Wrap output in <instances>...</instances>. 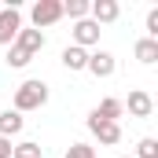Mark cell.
<instances>
[{
	"mask_svg": "<svg viewBox=\"0 0 158 158\" xmlns=\"http://www.w3.org/2000/svg\"><path fill=\"white\" fill-rule=\"evenodd\" d=\"M92 77H110L114 70H118V63H114V55L110 52H88V66H85Z\"/></svg>",
	"mask_w": 158,
	"mask_h": 158,
	"instance_id": "5b68a950",
	"label": "cell"
},
{
	"mask_svg": "<svg viewBox=\"0 0 158 158\" xmlns=\"http://www.w3.org/2000/svg\"><path fill=\"white\" fill-rule=\"evenodd\" d=\"M125 158H132V155H125Z\"/></svg>",
	"mask_w": 158,
	"mask_h": 158,
	"instance_id": "44dd1931",
	"label": "cell"
},
{
	"mask_svg": "<svg viewBox=\"0 0 158 158\" xmlns=\"http://www.w3.org/2000/svg\"><path fill=\"white\" fill-rule=\"evenodd\" d=\"M63 15H70L74 22L88 19V0H63Z\"/></svg>",
	"mask_w": 158,
	"mask_h": 158,
	"instance_id": "5bb4252c",
	"label": "cell"
},
{
	"mask_svg": "<svg viewBox=\"0 0 158 158\" xmlns=\"http://www.w3.org/2000/svg\"><path fill=\"white\" fill-rule=\"evenodd\" d=\"M11 151H15V147H11V140H4V136H0V158H11Z\"/></svg>",
	"mask_w": 158,
	"mask_h": 158,
	"instance_id": "ffe728a7",
	"label": "cell"
},
{
	"mask_svg": "<svg viewBox=\"0 0 158 158\" xmlns=\"http://www.w3.org/2000/svg\"><path fill=\"white\" fill-rule=\"evenodd\" d=\"M0 7H4V4H0Z\"/></svg>",
	"mask_w": 158,
	"mask_h": 158,
	"instance_id": "7402d4cb",
	"label": "cell"
},
{
	"mask_svg": "<svg viewBox=\"0 0 158 158\" xmlns=\"http://www.w3.org/2000/svg\"><path fill=\"white\" fill-rule=\"evenodd\" d=\"M22 125H26V118H22L19 110H4V114H0V136H4V140H11V136H19V132H22Z\"/></svg>",
	"mask_w": 158,
	"mask_h": 158,
	"instance_id": "30bf717a",
	"label": "cell"
},
{
	"mask_svg": "<svg viewBox=\"0 0 158 158\" xmlns=\"http://www.w3.org/2000/svg\"><path fill=\"white\" fill-rule=\"evenodd\" d=\"M151 110H155V99H151L143 88H132V92H129V114H132V118H151Z\"/></svg>",
	"mask_w": 158,
	"mask_h": 158,
	"instance_id": "9c48e42d",
	"label": "cell"
},
{
	"mask_svg": "<svg viewBox=\"0 0 158 158\" xmlns=\"http://www.w3.org/2000/svg\"><path fill=\"white\" fill-rule=\"evenodd\" d=\"M63 66H66V70H85V66H88V52L77 48V44L63 48Z\"/></svg>",
	"mask_w": 158,
	"mask_h": 158,
	"instance_id": "8fae6325",
	"label": "cell"
},
{
	"mask_svg": "<svg viewBox=\"0 0 158 158\" xmlns=\"http://www.w3.org/2000/svg\"><path fill=\"white\" fill-rule=\"evenodd\" d=\"M66 158H96V147H88V143H70V147H66Z\"/></svg>",
	"mask_w": 158,
	"mask_h": 158,
	"instance_id": "ac0fdd59",
	"label": "cell"
},
{
	"mask_svg": "<svg viewBox=\"0 0 158 158\" xmlns=\"http://www.w3.org/2000/svg\"><path fill=\"white\" fill-rule=\"evenodd\" d=\"M30 19H33V30H44V26L59 22L63 19V0H37L33 11H30Z\"/></svg>",
	"mask_w": 158,
	"mask_h": 158,
	"instance_id": "7a4b0ae2",
	"label": "cell"
},
{
	"mask_svg": "<svg viewBox=\"0 0 158 158\" xmlns=\"http://www.w3.org/2000/svg\"><path fill=\"white\" fill-rule=\"evenodd\" d=\"M147 37L158 40V7H151V11H147Z\"/></svg>",
	"mask_w": 158,
	"mask_h": 158,
	"instance_id": "d6986e66",
	"label": "cell"
},
{
	"mask_svg": "<svg viewBox=\"0 0 158 158\" xmlns=\"http://www.w3.org/2000/svg\"><path fill=\"white\" fill-rule=\"evenodd\" d=\"M48 103V85L44 81H22L19 88H15V110L19 114H30V110H40Z\"/></svg>",
	"mask_w": 158,
	"mask_h": 158,
	"instance_id": "6da1fadb",
	"label": "cell"
},
{
	"mask_svg": "<svg viewBox=\"0 0 158 158\" xmlns=\"http://www.w3.org/2000/svg\"><path fill=\"white\" fill-rule=\"evenodd\" d=\"M88 15H92L96 26H107V22H114L121 15V7H118V0H92L88 4Z\"/></svg>",
	"mask_w": 158,
	"mask_h": 158,
	"instance_id": "8992f818",
	"label": "cell"
},
{
	"mask_svg": "<svg viewBox=\"0 0 158 158\" xmlns=\"http://www.w3.org/2000/svg\"><path fill=\"white\" fill-rule=\"evenodd\" d=\"M15 48H22L26 55H37L40 48H44V33H40V30H33V26H30V30L22 26V30L15 33Z\"/></svg>",
	"mask_w": 158,
	"mask_h": 158,
	"instance_id": "ba28073f",
	"label": "cell"
},
{
	"mask_svg": "<svg viewBox=\"0 0 158 158\" xmlns=\"http://www.w3.org/2000/svg\"><path fill=\"white\" fill-rule=\"evenodd\" d=\"M136 59H140L143 66H155L158 63V40H151V37L136 40Z\"/></svg>",
	"mask_w": 158,
	"mask_h": 158,
	"instance_id": "7c38bea8",
	"label": "cell"
},
{
	"mask_svg": "<svg viewBox=\"0 0 158 158\" xmlns=\"http://www.w3.org/2000/svg\"><path fill=\"white\" fill-rule=\"evenodd\" d=\"M74 44L77 48H92V44H99V26L92 22V19H81V22H74Z\"/></svg>",
	"mask_w": 158,
	"mask_h": 158,
	"instance_id": "52a82bcc",
	"label": "cell"
},
{
	"mask_svg": "<svg viewBox=\"0 0 158 158\" xmlns=\"http://www.w3.org/2000/svg\"><path fill=\"white\" fill-rule=\"evenodd\" d=\"M132 158H158V140L155 136H143V140L136 143V155Z\"/></svg>",
	"mask_w": 158,
	"mask_h": 158,
	"instance_id": "9a60e30c",
	"label": "cell"
},
{
	"mask_svg": "<svg viewBox=\"0 0 158 158\" xmlns=\"http://www.w3.org/2000/svg\"><path fill=\"white\" fill-rule=\"evenodd\" d=\"M88 132H92L103 147H114L121 140V125L118 121H103V118H96V114H88Z\"/></svg>",
	"mask_w": 158,
	"mask_h": 158,
	"instance_id": "3957f363",
	"label": "cell"
},
{
	"mask_svg": "<svg viewBox=\"0 0 158 158\" xmlns=\"http://www.w3.org/2000/svg\"><path fill=\"white\" fill-rule=\"evenodd\" d=\"M30 59H33V55H26L22 48H15V44L7 48V66H11V70H22V66H30Z\"/></svg>",
	"mask_w": 158,
	"mask_h": 158,
	"instance_id": "2e32d148",
	"label": "cell"
},
{
	"mask_svg": "<svg viewBox=\"0 0 158 158\" xmlns=\"http://www.w3.org/2000/svg\"><path fill=\"white\" fill-rule=\"evenodd\" d=\"M22 30V15L19 7H0V44H15V33Z\"/></svg>",
	"mask_w": 158,
	"mask_h": 158,
	"instance_id": "277c9868",
	"label": "cell"
},
{
	"mask_svg": "<svg viewBox=\"0 0 158 158\" xmlns=\"http://www.w3.org/2000/svg\"><path fill=\"white\" fill-rule=\"evenodd\" d=\"M92 114H96V118H103V121H118L121 114H125V103H121V99H103Z\"/></svg>",
	"mask_w": 158,
	"mask_h": 158,
	"instance_id": "4fadbf2b",
	"label": "cell"
},
{
	"mask_svg": "<svg viewBox=\"0 0 158 158\" xmlns=\"http://www.w3.org/2000/svg\"><path fill=\"white\" fill-rule=\"evenodd\" d=\"M11 158H40V143H30V140H26V143H19V147L11 151Z\"/></svg>",
	"mask_w": 158,
	"mask_h": 158,
	"instance_id": "e0dca14e",
	"label": "cell"
}]
</instances>
